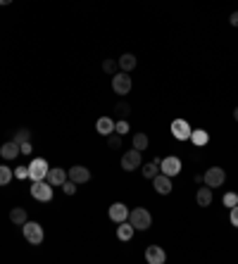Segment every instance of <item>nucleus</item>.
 Instances as JSON below:
<instances>
[{
    "instance_id": "nucleus-32",
    "label": "nucleus",
    "mask_w": 238,
    "mask_h": 264,
    "mask_svg": "<svg viewBox=\"0 0 238 264\" xmlns=\"http://www.w3.org/2000/svg\"><path fill=\"white\" fill-rule=\"evenodd\" d=\"M62 191H65V195H74V193H76V183L67 178V181L62 183Z\"/></svg>"
},
{
    "instance_id": "nucleus-20",
    "label": "nucleus",
    "mask_w": 238,
    "mask_h": 264,
    "mask_svg": "<svg viewBox=\"0 0 238 264\" xmlns=\"http://www.w3.org/2000/svg\"><path fill=\"white\" fill-rule=\"evenodd\" d=\"M10 221H12V224H17V226H22V224H26V221H29V214H26L24 207H15V210L10 212Z\"/></svg>"
},
{
    "instance_id": "nucleus-15",
    "label": "nucleus",
    "mask_w": 238,
    "mask_h": 264,
    "mask_svg": "<svg viewBox=\"0 0 238 264\" xmlns=\"http://www.w3.org/2000/svg\"><path fill=\"white\" fill-rule=\"evenodd\" d=\"M95 131H98L100 136H110V133H114V119H110V117H100V119L95 122Z\"/></svg>"
},
{
    "instance_id": "nucleus-6",
    "label": "nucleus",
    "mask_w": 238,
    "mask_h": 264,
    "mask_svg": "<svg viewBox=\"0 0 238 264\" xmlns=\"http://www.w3.org/2000/svg\"><path fill=\"white\" fill-rule=\"evenodd\" d=\"M48 162L43 157H36V159H31V164H29V178L31 181H41V178H45L48 176Z\"/></svg>"
},
{
    "instance_id": "nucleus-33",
    "label": "nucleus",
    "mask_w": 238,
    "mask_h": 264,
    "mask_svg": "<svg viewBox=\"0 0 238 264\" xmlns=\"http://www.w3.org/2000/svg\"><path fill=\"white\" fill-rule=\"evenodd\" d=\"M15 178H22V181L29 178V167H17L15 169Z\"/></svg>"
},
{
    "instance_id": "nucleus-11",
    "label": "nucleus",
    "mask_w": 238,
    "mask_h": 264,
    "mask_svg": "<svg viewBox=\"0 0 238 264\" xmlns=\"http://www.w3.org/2000/svg\"><path fill=\"white\" fill-rule=\"evenodd\" d=\"M110 219L114 224H122V221H127L129 219V207L124 202H114L110 205Z\"/></svg>"
},
{
    "instance_id": "nucleus-38",
    "label": "nucleus",
    "mask_w": 238,
    "mask_h": 264,
    "mask_svg": "<svg viewBox=\"0 0 238 264\" xmlns=\"http://www.w3.org/2000/svg\"><path fill=\"white\" fill-rule=\"evenodd\" d=\"M234 119H236V122H238V107H236V110H234Z\"/></svg>"
},
{
    "instance_id": "nucleus-25",
    "label": "nucleus",
    "mask_w": 238,
    "mask_h": 264,
    "mask_svg": "<svg viewBox=\"0 0 238 264\" xmlns=\"http://www.w3.org/2000/svg\"><path fill=\"white\" fill-rule=\"evenodd\" d=\"M114 114H119V117H129V114H131V105H129L127 100H119V103L114 105Z\"/></svg>"
},
{
    "instance_id": "nucleus-16",
    "label": "nucleus",
    "mask_w": 238,
    "mask_h": 264,
    "mask_svg": "<svg viewBox=\"0 0 238 264\" xmlns=\"http://www.w3.org/2000/svg\"><path fill=\"white\" fill-rule=\"evenodd\" d=\"M67 178H69V176H67L65 169H48V176H45V181H48L50 186H62Z\"/></svg>"
},
{
    "instance_id": "nucleus-2",
    "label": "nucleus",
    "mask_w": 238,
    "mask_h": 264,
    "mask_svg": "<svg viewBox=\"0 0 238 264\" xmlns=\"http://www.w3.org/2000/svg\"><path fill=\"white\" fill-rule=\"evenodd\" d=\"M22 233H24V238H26L31 245H41L43 238H45V231H43V226H41L38 221H26V224H22Z\"/></svg>"
},
{
    "instance_id": "nucleus-26",
    "label": "nucleus",
    "mask_w": 238,
    "mask_h": 264,
    "mask_svg": "<svg viewBox=\"0 0 238 264\" xmlns=\"http://www.w3.org/2000/svg\"><path fill=\"white\" fill-rule=\"evenodd\" d=\"M103 71H108V74L114 76V74L119 71V62H117V60H112V57H108V60L103 62Z\"/></svg>"
},
{
    "instance_id": "nucleus-17",
    "label": "nucleus",
    "mask_w": 238,
    "mask_h": 264,
    "mask_svg": "<svg viewBox=\"0 0 238 264\" xmlns=\"http://www.w3.org/2000/svg\"><path fill=\"white\" fill-rule=\"evenodd\" d=\"M195 202L200 205V207H210L212 205V188L210 186H202L195 191Z\"/></svg>"
},
{
    "instance_id": "nucleus-27",
    "label": "nucleus",
    "mask_w": 238,
    "mask_h": 264,
    "mask_svg": "<svg viewBox=\"0 0 238 264\" xmlns=\"http://www.w3.org/2000/svg\"><path fill=\"white\" fill-rule=\"evenodd\" d=\"M15 143H26V141H31V131L29 129H19V131H15V138H12Z\"/></svg>"
},
{
    "instance_id": "nucleus-30",
    "label": "nucleus",
    "mask_w": 238,
    "mask_h": 264,
    "mask_svg": "<svg viewBox=\"0 0 238 264\" xmlns=\"http://www.w3.org/2000/svg\"><path fill=\"white\" fill-rule=\"evenodd\" d=\"M114 131H117L119 136L129 133V122H127V119H119V122H114Z\"/></svg>"
},
{
    "instance_id": "nucleus-24",
    "label": "nucleus",
    "mask_w": 238,
    "mask_h": 264,
    "mask_svg": "<svg viewBox=\"0 0 238 264\" xmlns=\"http://www.w3.org/2000/svg\"><path fill=\"white\" fill-rule=\"evenodd\" d=\"M148 145H150V141H148L146 133H133V148H136V150H141V153H143Z\"/></svg>"
},
{
    "instance_id": "nucleus-18",
    "label": "nucleus",
    "mask_w": 238,
    "mask_h": 264,
    "mask_svg": "<svg viewBox=\"0 0 238 264\" xmlns=\"http://www.w3.org/2000/svg\"><path fill=\"white\" fill-rule=\"evenodd\" d=\"M117 62H119V69L127 71V74H129V71H133V69H136V65H138L136 55H131V53H124L119 60H117Z\"/></svg>"
},
{
    "instance_id": "nucleus-22",
    "label": "nucleus",
    "mask_w": 238,
    "mask_h": 264,
    "mask_svg": "<svg viewBox=\"0 0 238 264\" xmlns=\"http://www.w3.org/2000/svg\"><path fill=\"white\" fill-rule=\"evenodd\" d=\"M191 141L195 143V145H207L210 136H207V131H205V129H195V131H191Z\"/></svg>"
},
{
    "instance_id": "nucleus-1",
    "label": "nucleus",
    "mask_w": 238,
    "mask_h": 264,
    "mask_svg": "<svg viewBox=\"0 0 238 264\" xmlns=\"http://www.w3.org/2000/svg\"><path fill=\"white\" fill-rule=\"evenodd\" d=\"M129 221L136 231H148L150 224H152V217L150 212L143 210V207H136V210H129Z\"/></svg>"
},
{
    "instance_id": "nucleus-36",
    "label": "nucleus",
    "mask_w": 238,
    "mask_h": 264,
    "mask_svg": "<svg viewBox=\"0 0 238 264\" xmlns=\"http://www.w3.org/2000/svg\"><path fill=\"white\" fill-rule=\"evenodd\" d=\"M193 181H195V183H205V176H202V174H195V178H193Z\"/></svg>"
},
{
    "instance_id": "nucleus-28",
    "label": "nucleus",
    "mask_w": 238,
    "mask_h": 264,
    "mask_svg": "<svg viewBox=\"0 0 238 264\" xmlns=\"http://www.w3.org/2000/svg\"><path fill=\"white\" fill-rule=\"evenodd\" d=\"M108 148H110V150H119V148H122V136H119L117 131L108 136Z\"/></svg>"
},
{
    "instance_id": "nucleus-12",
    "label": "nucleus",
    "mask_w": 238,
    "mask_h": 264,
    "mask_svg": "<svg viewBox=\"0 0 238 264\" xmlns=\"http://www.w3.org/2000/svg\"><path fill=\"white\" fill-rule=\"evenodd\" d=\"M167 260V252L160 245H150L146 250V262L148 264H165Z\"/></svg>"
},
{
    "instance_id": "nucleus-35",
    "label": "nucleus",
    "mask_w": 238,
    "mask_h": 264,
    "mask_svg": "<svg viewBox=\"0 0 238 264\" xmlns=\"http://www.w3.org/2000/svg\"><path fill=\"white\" fill-rule=\"evenodd\" d=\"M229 22H231V26H238V10L231 15V17H229Z\"/></svg>"
},
{
    "instance_id": "nucleus-19",
    "label": "nucleus",
    "mask_w": 238,
    "mask_h": 264,
    "mask_svg": "<svg viewBox=\"0 0 238 264\" xmlns=\"http://www.w3.org/2000/svg\"><path fill=\"white\" fill-rule=\"evenodd\" d=\"M133 233H136V229L131 226V221L127 219V221H122V224H119V229H117V238L127 243V241H131V238H133Z\"/></svg>"
},
{
    "instance_id": "nucleus-14",
    "label": "nucleus",
    "mask_w": 238,
    "mask_h": 264,
    "mask_svg": "<svg viewBox=\"0 0 238 264\" xmlns=\"http://www.w3.org/2000/svg\"><path fill=\"white\" fill-rule=\"evenodd\" d=\"M0 155H2V159H15L22 155V150H19V143L15 141H7L0 145Z\"/></svg>"
},
{
    "instance_id": "nucleus-5",
    "label": "nucleus",
    "mask_w": 238,
    "mask_h": 264,
    "mask_svg": "<svg viewBox=\"0 0 238 264\" xmlns=\"http://www.w3.org/2000/svg\"><path fill=\"white\" fill-rule=\"evenodd\" d=\"M112 90L117 95H127L129 90H131V76H129L127 71H117L112 76Z\"/></svg>"
},
{
    "instance_id": "nucleus-29",
    "label": "nucleus",
    "mask_w": 238,
    "mask_h": 264,
    "mask_svg": "<svg viewBox=\"0 0 238 264\" xmlns=\"http://www.w3.org/2000/svg\"><path fill=\"white\" fill-rule=\"evenodd\" d=\"M221 202H224V207H226V210H231L234 205H238V195H236V193H226Z\"/></svg>"
},
{
    "instance_id": "nucleus-7",
    "label": "nucleus",
    "mask_w": 238,
    "mask_h": 264,
    "mask_svg": "<svg viewBox=\"0 0 238 264\" xmlns=\"http://www.w3.org/2000/svg\"><path fill=\"white\" fill-rule=\"evenodd\" d=\"M169 129H172V136H174L176 141H188V138H191V131H193L191 124L186 122V119H174Z\"/></svg>"
},
{
    "instance_id": "nucleus-9",
    "label": "nucleus",
    "mask_w": 238,
    "mask_h": 264,
    "mask_svg": "<svg viewBox=\"0 0 238 264\" xmlns=\"http://www.w3.org/2000/svg\"><path fill=\"white\" fill-rule=\"evenodd\" d=\"M141 167V150H129V153H124L122 155V169L124 172H136Z\"/></svg>"
},
{
    "instance_id": "nucleus-37",
    "label": "nucleus",
    "mask_w": 238,
    "mask_h": 264,
    "mask_svg": "<svg viewBox=\"0 0 238 264\" xmlns=\"http://www.w3.org/2000/svg\"><path fill=\"white\" fill-rule=\"evenodd\" d=\"M10 2H12V0H0V5H10Z\"/></svg>"
},
{
    "instance_id": "nucleus-8",
    "label": "nucleus",
    "mask_w": 238,
    "mask_h": 264,
    "mask_svg": "<svg viewBox=\"0 0 238 264\" xmlns=\"http://www.w3.org/2000/svg\"><path fill=\"white\" fill-rule=\"evenodd\" d=\"M160 172L167 176H176L181 172V159L176 155H169V157H162L160 159Z\"/></svg>"
},
{
    "instance_id": "nucleus-4",
    "label": "nucleus",
    "mask_w": 238,
    "mask_h": 264,
    "mask_svg": "<svg viewBox=\"0 0 238 264\" xmlns=\"http://www.w3.org/2000/svg\"><path fill=\"white\" fill-rule=\"evenodd\" d=\"M202 176H205V186H210L212 191L219 188V186H224V181H226V172H224L221 167H210Z\"/></svg>"
},
{
    "instance_id": "nucleus-34",
    "label": "nucleus",
    "mask_w": 238,
    "mask_h": 264,
    "mask_svg": "<svg viewBox=\"0 0 238 264\" xmlns=\"http://www.w3.org/2000/svg\"><path fill=\"white\" fill-rule=\"evenodd\" d=\"M19 150H22V155H31V153H34V145H31V141H26V143L19 145Z\"/></svg>"
},
{
    "instance_id": "nucleus-3",
    "label": "nucleus",
    "mask_w": 238,
    "mask_h": 264,
    "mask_svg": "<svg viewBox=\"0 0 238 264\" xmlns=\"http://www.w3.org/2000/svg\"><path fill=\"white\" fill-rule=\"evenodd\" d=\"M31 195H34V200H41V202H50V200H53V186H50L45 178L34 181V183H31Z\"/></svg>"
},
{
    "instance_id": "nucleus-31",
    "label": "nucleus",
    "mask_w": 238,
    "mask_h": 264,
    "mask_svg": "<svg viewBox=\"0 0 238 264\" xmlns=\"http://www.w3.org/2000/svg\"><path fill=\"white\" fill-rule=\"evenodd\" d=\"M229 221H231L234 229H238V205H234V207L229 210Z\"/></svg>"
},
{
    "instance_id": "nucleus-23",
    "label": "nucleus",
    "mask_w": 238,
    "mask_h": 264,
    "mask_svg": "<svg viewBox=\"0 0 238 264\" xmlns=\"http://www.w3.org/2000/svg\"><path fill=\"white\" fill-rule=\"evenodd\" d=\"M12 178H15V172H12L10 167L0 164V186H7V183H10Z\"/></svg>"
},
{
    "instance_id": "nucleus-10",
    "label": "nucleus",
    "mask_w": 238,
    "mask_h": 264,
    "mask_svg": "<svg viewBox=\"0 0 238 264\" xmlns=\"http://www.w3.org/2000/svg\"><path fill=\"white\" fill-rule=\"evenodd\" d=\"M67 176H69V181H74L76 186H81V183H88V181H91V172H88L86 167H81V164L72 167V169L67 172Z\"/></svg>"
},
{
    "instance_id": "nucleus-21",
    "label": "nucleus",
    "mask_w": 238,
    "mask_h": 264,
    "mask_svg": "<svg viewBox=\"0 0 238 264\" xmlns=\"http://www.w3.org/2000/svg\"><path fill=\"white\" fill-rule=\"evenodd\" d=\"M157 167H160V159H152V162H148V164L141 167V172H143L146 178H155L157 176Z\"/></svg>"
},
{
    "instance_id": "nucleus-13",
    "label": "nucleus",
    "mask_w": 238,
    "mask_h": 264,
    "mask_svg": "<svg viewBox=\"0 0 238 264\" xmlns=\"http://www.w3.org/2000/svg\"><path fill=\"white\" fill-rule=\"evenodd\" d=\"M152 186H155V191L160 195H169L172 193V176L167 174H157L152 178Z\"/></svg>"
}]
</instances>
